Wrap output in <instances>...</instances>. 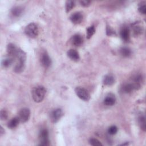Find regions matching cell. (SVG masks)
<instances>
[{"label": "cell", "mask_w": 146, "mask_h": 146, "mask_svg": "<svg viewBox=\"0 0 146 146\" xmlns=\"http://www.w3.org/2000/svg\"><path fill=\"white\" fill-rule=\"evenodd\" d=\"M63 116V111L60 108H56L53 110L50 113V119L54 123L58 122Z\"/></svg>", "instance_id": "7"}, {"label": "cell", "mask_w": 146, "mask_h": 146, "mask_svg": "<svg viewBox=\"0 0 146 146\" xmlns=\"http://www.w3.org/2000/svg\"><path fill=\"white\" fill-rule=\"evenodd\" d=\"M116 98L114 95L110 94L104 99V104L107 106H112L115 104Z\"/></svg>", "instance_id": "12"}, {"label": "cell", "mask_w": 146, "mask_h": 146, "mask_svg": "<svg viewBox=\"0 0 146 146\" xmlns=\"http://www.w3.org/2000/svg\"><path fill=\"white\" fill-rule=\"evenodd\" d=\"M40 62L44 68H48L51 64V59L46 52L42 54L40 57Z\"/></svg>", "instance_id": "8"}, {"label": "cell", "mask_w": 146, "mask_h": 146, "mask_svg": "<svg viewBox=\"0 0 146 146\" xmlns=\"http://www.w3.org/2000/svg\"><path fill=\"white\" fill-rule=\"evenodd\" d=\"M18 48H18L13 43H9L7 46V52L8 56L12 57L15 59V56L18 51Z\"/></svg>", "instance_id": "9"}, {"label": "cell", "mask_w": 146, "mask_h": 146, "mask_svg": "<svg viewBox=\"0 0 146 146\" xmlns=\"http://www.w3.org/2000/svg\"><path fill=\"white\" fill-rule=\"evenodd\" d=\"M15 62L14 58L7 56L6 58L3 59L2 60L1 64H2V66L3 68H8V67H9L10 66H11V64L13 63V62Z\"/></svg>", "instance_id": "16"}, {"label": "cell", "mask_w": 146, "mask_h": 146, "mask_svg": "<svg viewBox=\"0 0 146 146\" xmlns=\"http://www.w3.org/2000/svg\"><path fill=\"white\" fill-rule=\"evenodd\" d=\"M139 124L141 127V128L143 130H145V117L144 115H141L139 117Z\"/></svg>", "instance_id": "23"}, {"label": "cell", "mask_w": 146, "mask_h": 146, "mask_svg": "<svg viewBox=\"0 0 146 146\" xmlns=\"http://www.w3.org/2000/svg\"><path fill=\"white\" fill-rule=\"evenodd\" d=\"M117 132V127L115 125H112L108 129V132L110 135H115Z\"/></svg>", "instance_id": "27"}, {"label": "cell", "mask_w": 146, "mask_h": 146, "mask_svg": "<svg viewBox=\"0 0 146 146\" xmlns=\"http://www.w3.org/2000/svg\"><path fill=\"white\" fill-rule=\"evenodd\" d=\"M20 122V120L18 118V117H15L12 118L7 123V127L8 128L10 129H13L16 128Z\"/></svg>", "instance_id": "18"}, {"label": "cell", "mask_w": 146, "mask_h": 146, "mask_svg": "<svg viewBox=\"0 0 146 146\" xmlns=\"http://www.w3.org/2000/svg\"><path fill=\"white\" fill-rule=\"evenodd\" d=\"M115 83V78L111 75H107L104 77L103 83L106 86H111Z\"/></svg>", "instance_id": "19"}, {"label": "cell", "mask_w": 146, "mask_h": 146, "mask_svg": "<svg viewBox=\"0 0 146 146\" xmlns=\"http://www.w3.org/2000/svg\"><path fill=\"white\" fill-rule=\"evenodd\" d=\"M80 3L83 7H88V6L90 5L91 1H87V0H82L80 1Z\"/></svg>", "instance_id": "30"}, {"label": "cell", "mask_w": 146, "mask_h": 146, "mask_svg": "<svg viewBox=\"0 0 146 146\" xmlns=\"http://www.w3.org/2000/svg\"><path fill=\"white\" fill-rule=\"evenodd\" d=\"M120 36L124 42H128L129 40V30L127 27H124L121 29Z\"/></svg>", "instance_id": "14"}, {"label": "cell", "mask_w": 146, "mask_h": 146, "mask_svg": "<svg viewBox=\"0 0 146 146\" xmlns=\"http://www.w3.org/2000/svg\"><path fill=\"white\" fill-rule=\"evenodd\" d=\"M75 92L76 95L81 100L84 101H88L90 99V94L88 91L81 87H77L75 89Z\"/></svg>", "instance_id": "4"}, {"label": "cell", "mask_w": 146, "mask_h": 146, "mask_svg": "<svg viewBox=\"0 0 146 146\" xmlns=\"http://www.w3.org/2000/svg\"><path fill=\"white\" fill-rule=\"evenodd\" d=\"M39 145L47 146L50 145V141L48 139V132L46 129H42L39 135Z\"/></svg>", "instance_id": "5"}, {"label": "cell", "mask_w": 146, "mask_h": 146, "mask_svg": "<svg viewBox=\"0 0 146 146\" xmlns=\"http://www.w3.org/2000/svg\"><path fill=\"white\" fill-rule=\"evenodd\" d=\"M46 90L43 86H38L34 87L32 91L31 95L34 101L36 103L41 102L45 96Z\"/></svg>", "instance_id": "2"}, {"label": "cell", "mask_w": 146, "mask_h": 146, "mask_svg": "<svg viewBox=\"0 0 146 146\" xmlns=\"http://www.w3.org/2000/svg\"><path fill=\"white\" fill-rule=\"evenodd\" d=\"M70 19L74 24H79L83 20V15L80 12H75L70 16Z\"/></svg>", "instance_id": "10"}, {"label": "cell", "mask_w": 146, "mask_h": 146, "mask_svg": "<svg viewBox=\"0 0 146 146\" xmlns=\"http://www.w3.org/2000/svg\"><path fill=\"white\" fill-rule=\"evenodd\" d=\"M75 6V2L73 1H67L66 2V11L67 13L70 11Z\"/></svg>", "instance_id": "22"}, {"label": "cell", "mask_w": 146, "mask_h": 146, "mask_svg": "<svg viewBox=\"0 0 146 146\" xmlns=\"http://www.w3.org/2000/svg\"><path fill=\"white\" fill-rule=\"evenodd\" d=\"M133 34L135 36H138L142 33L143 28L140 26H136L133 27Z\"/></svg>", "instance_id": "26"}, {"label": "cell", "mask_w": 146, "mask_h": 146, "mask_svg": "<svg viewBox=\"0 0 146 146\" xmlns=\"http://www.w3.org/2000/svg\"><path fill=\"white\" fill-rule=\"evenodd\" d=\"M23 12V7L19 6L14 7L11 10V13L12 15L15 17H19V16H21Z\"/></svg>", "instance_id": "17"}, {"label": "cell", "mask_w": 146, "mask_h": 146, "mask_svg": "<svg viewBox=\"0 0 146 146\" xmlns=\"http://www.w3.org/2000/svg\"><path fill=\"white\" fill-rule=\"evenodd\" d=\"M95 33V29L94 26H91L88 27L86 30V34H87V38L90 39L92 35Z\"/></svg>", "instance_id": "21"}, {"label": "cell", "mask_w": 146, "mask_h": 146, "mask_svg": "<svg viewBox=\"0 0 146 146\" xmlns=\"http://www.w3.org/2000/svg\"><path fill=\"white\" fill-rule=\"evenodd\" d=\"M25 33L30 38H35L38 36L39 30L37 25L34 23H29L25 29Z\"/></svg>", "instance_id": "3"}, {"label": "cell", "mask_w": 146, "mask_h": 146, "mask_svg": "<svg viewBox=\"0 0 146 146\" xmlns=\"http://www.w3.org/2000/svg\"><path fill=\"white\" fill-rule=\"evenodd\" d=\"M8 117V113L6 110H2L0 112V118L1 120H5Z\"/></svg>", "instance_id": "28"}, {"label": "cell", "mask_w": 146, "mask_h": 146, "mask_svg": "<svg viewBox=\"0 0 146 146\" xmlns=\"http://www.w3.org/2000/svg\"><path fill=\"white\" fill-rule=\"evenodd\" d=\"M5 133V130L3 129L2 127H0V135L2 136Z\"/></svg>", "instance_id": "31"}, {"label": "cell", "mask_w": 146, "mask_h": 146, "mask_svg": "<svg viewBox=\"0 0 146 146\" xmlns=\"http://www.w3.org/2000/svg\"><path fill=\"white\" fill-rule=\"evenodd\" d=\"M89 143L90 145H94V146H100V145H103L102 143L97 139L95 138H91L89 140Z\"/></svg>", "instance_id": "25"}, {"label": "cell", "mask_w": 146, "mask_h": 146, "mask_svg": "<svg viewBox=\"0 0 146 146\" xmlns=\"http://www.w3.org/2000/svg\"><path fill=\"white\" fill-rule=\"evenodd\" d=\"M138 11L140 14H145L146 13V6L145 3L144 2H142L139 4L138 6Z\"/></svg>", "instance_id": "24"}, {"label": "cell", "mask_w": 146, "mask_h": 146, "mask_svg": "<svg viewBox=\"0 0 146 146\" xmlns=\"http://www.w3.org/2000/svg\"><path fill=\"white\" fill-rule=\"evenodd\" d=\"M26 59V53L22 50L18 48L15 56V64L14 67V71L15 72L20 73L23 71L25 67Z\"/></svg>", "instance_id": "1"}, {"label": "cell", "mask_w": 146, "mask_h": 146, "mask_svg": "<svg viewBox=\"0 0 146 146\" xmlns=\"http://www.w3.org/2000/svg\"><path fill=\"white\" fill-rule=\"evenodd\" d=\"M83 38L79 34H75L71 38V43L75 46H79L83 43Z\"/></svg>", "instance_id": "11"}, {"label": "cell", "mask_w": 146, "mask_h": 146, "mask_svg": "<svg viewBox=\"0 0 146 146\" xmlns=\"http://www.w3.org/2000/svg\"><path fill=\"white\" fill-rule=\"evenodd\" d=\"M67 56L68 57L71 59L72 60L77 62L79 60V55L77 51L74 49H70L67 51Z\"/></svg>", "instance_id": "13"}, {"label": "cell", "mask_w": 146, "mask_h": 146, "mask_svg": "<svg viewBox=\"0 0 146 146\" xmlns=\"http://www.w3.org/2000/svg\"><path fill=\"white\" fill-rule=\"evenodd\" d=\"M30 116V111L27 108H22L18 113V118L21 123L27 121Z\"/></svg>", "instance_id": "6"}, {"label": "cell", "mask_w": 146, "mask_h": 146, "mask_svg": "<svg viewBox=\"0 0 146 146\" xmlns=\"http://www.w3.org/2000/svg\"><path fill=\"white\" fill-rule=\"evenodd\" d=\"M120 52L121 55L124 57H128L131 55L132 53L131 49L127 47H121L120 50Z\"/></svg>", "instance_id": "20"}, {"label": "cell", "mask_w": 146, "mask_h": 146, "mask_svg": "<svg viewBox=\"0 0 146 146\" xmlns=\"http://www.w3.org/2000/svg\"><path fill=\"white\" fill-rule=\"evenodd\" d=\"M133 90H136V88L133 83H127L124 84L122 87V91L124 93H130Z\"/></svg>", "instance_id": "15"}, {"label": "cell", "mask_w": 146, "mask_h": 146, "mask_svg": "<svg viewBox=\"0 0 146 146\" xmlns=\"http://www.w3.org/2000/svg\"><path fill=\"white\" fill-rule=\"evenodd\" d=\"M106 33H107V34L108 35V36H111V35H113L115 34V31H113L110 27L109 26H107V29H106Z\"/></svg>", "instance_id": "29"}]
</instances>
